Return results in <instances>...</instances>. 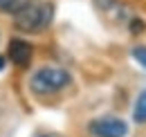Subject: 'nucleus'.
<instances>
[{"label": "nucleus", "instance_id": "20e7f679", "mask_svg": "<svg viewBox=\"0 0 146 137\" xmlns=\"http://www.w3.org/2000/svg\"><path fill=\"white\" fill-rule=\"evenodd\" d=\"M7 56L14 65L18 68H27L32 63V56H34V47L32 43H27L25 38H11L9 41V50H7Z\"/></svg>", "mask_w": 146, "mask_h": 137}, {"label": "nucleus", "instance_id": "423d86ee", "mask_svg": "<svg viewBox=\"0 0 146 137\" xmlns=\"http://www.w3.org/2000/svg\"><path fill=\"white\" fill-rule=\"evenodd\" d=\"M133 119L137 121V124H146V90L139 92V97H137V101H135Z\"/></svg>", "mask_w": 146, "mask_h": 137}, {"label": "nucleus", "instance_id": "6e6552de", "mask_svg": "<svg viewBox=\"0 0 146 137\" xmlns=\"http://www.w3.org/2000/svg\"><path fill=\"white\" fill-rule=\"evenodd\" d=\"M144 29H146V23L142 18H133L130 20V34H142Z\"/></svg>", "mask_w": 146, "mask_h": 137}, {"label": "nucleus", "instance_id": "f257e3e1", "mask_svg": "<svg viewBox=\"0 0 146 137\" xmlns=\"http://www.w3.org/2000/svg\"><path fill=\"white\" fill-rule=\"evenodd\" d=\"M54 20V5L50 0H29V5L14 16V25L18 32L38 34L47 29Z\"/></svg>", "mask_w": 146, "mask_h": 137}, {"label": "nucleus", "instance_id": "39448f33", "mask_svg": "<svg viewBox=\"0 0 146 137\" xmlns=\"http://www.w3.org/2000/svg\"><path fill=\"white\" fill-rule=\"evenodd\" d=\"M27 5H29V0H0V11H2V14L16 16V14L23 11Z\"/></svg>", "mask_w": 146, "mask_h": 137}, {"label": "nucleus", "instance_id": "9d476101", "mask_svg": "<svg viewBox=\"0 0 146 137\" xmlns=\"http://www.w3.org/2000/svg\"><path fill=\"white\" fill-rule=\"evenodd\" d=\"M5 65H7V59H5V56H0V72L5 70Z\"/></svg>", "mask_w": 146, "mask_h": 137}, {"label": "nucleus", "instance_id": "1a4fd4ad", "mask_svg": "<svg viewBox=\"0 0 146 137\" xmlns=\"http://www.w3.org/2000/svg\"><path fill=\"white\" fill-rule=\"evenodd\" d=\"M94 5L101 9V11H110L117 7V0H94Z\"/></svg>", "mask_w": 146, "mask_h": 137}, {"label": "nucleus", "instance_id": "0eeeda50", "mask_svg": "<svg viewBox=\"0 0 146 137\" xmlns=\"http://www.w3.org/2000/svg\"><path fill=\"white\" fill-rule=\"evenodd\" d=\"M130 54H133V59L146 70V45H135V47L130 50Z\"/></svg>", "mask_w": 146, "mask_h": 137}, {"label": "nucleus", "instance_id": "7ed1b4c3", "mask_svg": "<svg viewBox=\"0 0 146 137\" xmlns=\"http://www.w3.org/2000/svg\"><path fill=\"white\" fill-rule=\"evenodd\" d=\"M88 130L92 137H126L128 135V124L119 117H97L88 124Z\"/></svg>", "mask_w": 146, "mask_h": 137}, {"label": "nucleus", "instance_id": "f03ea898", "mask_svg": "<svg viewBox=\"0 0 146 137\" xmlns=\"http://www.w3.org/2000/svg\"><path fill=\"white\" fill-rule=\"evenodd\" d=\"M72 76L63 68H40L32 74L29 79V90L34 94H54L61 92L63 88L70 86Z\"/></svg>", "mask_w": 146, "mask_h": 137}]
</instances>
